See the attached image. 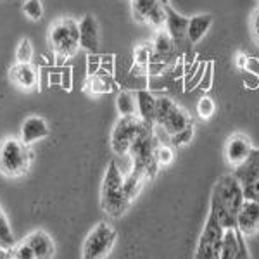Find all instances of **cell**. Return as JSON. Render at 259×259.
I'll return each instance as SVG.
<instances>
[{
  "instance_id": "6da1fadb",
  "label": "cell",
  "mask_w": 259,
  "mask_h": 259,
  "mask_svg": "<svg viewBox=\"0 0 259 259\" xmlns=\"http://www.w3.org/2000/svg\"><path fill=\"white\" fill-rule=\"evenodd\" d=\"M244 199L245 195L240 180L233 173L223 175L212 189L209 211L218 216L225 228H237V212Z\"/></svg>"
},
{
  "instance_id": "7a4b0ae2",
  "label": "cell",
  "mask_w": 259,
  "mask_h": 259,
  "mask_svg": "<svg viewBox=\"0 0 259 259\" xmlns=\"http://www.w3.org/2000/svg\"><path fill=\"white\" fill-rule=\"evenodd\" d=\"M132 206L124 192V177L116 161H109L100 187V207L112 218H121Z\"/></svg>"
},
{
  "instance_id": "3957f363",
  "label": "cell",
  "mask_w": 259,
  "mask_h": 259,
  "mask_svg": "<svg viewBox=\"0 0 259 259\" xmlns=\"http://www.w3.org/2000/svg\"><path fill=\"white\" fill-rule=\"evenodd\" d=\"M49 41L54 56L56 66H64L66 59L73 57L80 49V23L73 18H61L49 28Z\"/></svg>"
},
{
  "instance_id": "277c9868",
  "label": "cell",
  "mask_w": 259,
  "mask_h": 259,
  "mask_svg": "<svg viewBox=\"0 0 259 259\" xmlns=\"http://www.w3.org/2000/svg\"><path fill=\"white\" fill-rule=\"evenodd\" d=\"M157 147H159V142H157V137L154 135V126L145 123L128 150L133 162L132 168L144 171L149 182L154 180V177L157 175V169H159V164H157L156 159Z\"/></svg>"
},
{
  "instance_id": "5b68a950",
  "label": "cell",
  "mask_w": 259,
  "mask_h": 259,
  "mask_svg": "<svg viewBox=\"0 0 259 259\" xmlns=\"http://www.w3.org/2000/svg\"><path fill=\"white\" fill-rule=\"evenodd\" d=\"M33 150L21 139L9 137L0 144V173L7 178H19L30 171Z\"/></svg>"
},
{
  "instance_id": "8992f818",
  "label": "cell",
  "mask_w": 259,
  "mask_h": 259,
  "mask_svg": "<svg viewBox=\"0 0 259 259\" xmlns=\"http://www.w3.org/2000/svg\"><path fill=\"white\" fill-rule=\"evenodd\" d=\"M118 239L116 230L106 221H100L92 232L87 235L85 242H83L81 257L85 259H102L111 254L112 247Z\"/></svg>"
},
{
  "instance_id": "52a82bcc",
  "label": "cell",
  "mask_w": 259,
  "mask_h": 259,
  "mask_svg": "<svg viewBox=\"0 0 259 259\" xmlns=\"http://www.w3.org/2000/svg\"><path fill=\"white\" fill-rule=\"evenodd\" d=\"M156 124L164 128L168 135L182 132L187 126L194 124L190 114L183 107H180L175 100L168 97H157L156 104Z\"/></svg>"
},
{
  "instance_id": "ba28073f",
  "label": "cell",
  "mask_w": 259,
  "mask_h": 259,
  "mask_svg": "<svg viewBox=\"0 0 259 259\" xmlns=\"http://www.w3.org/2000/svg\"><path fill=\"white\" fill-rule=\"evenodd\" d=\"M225 225L218 220V216L212 211H209L204 225V230L200 233V239L195 250V257L197 259H220L221 252V242L225 235Z\"/></svg>"
},
{
  "instance_id": "9c48e42d",
  "label": "cell",
  "mask_w": 259,
  "mask_h": 259,
  "mask_svg": "<svg viewBox=\"0 0 259 259\" xmlns=\"http://www.w3.org/2000/svg\"><path fill=\"white\" fill-rule=\"evenodd\" d=\"M144 121L139 114L137 116H121L116 121L114 128L111 133V149L116 156H126L133 140L144 128Z\"/></svg>"
},
{
  "instance_id": "30bf717a",
  "label": "cell",
  "mask_w": 259,
  "mask_h": 259,
  "mask_svg": "<svg viewBox=\"0 0 259 259\" xmlns=\"http://www.w3.org/2000/svg\"><path fill=\"white\" fill-rule=\"evenodd\" d=\"M232 173L240 180L245 197L259 202V149H252L250 156Z\"/></svg>"
},
{
  "instance_id": "8fae6325",
  "label": "cell",
  "mask_w": 259,
  "mask_h": 259,
  "mask_svg": "<svg viewBox=\"0 0 259 259\" xmlns=\"http://www.w3.org/2000/svg\"><path fill=\"white\" fill-rule=\"evenodd\" d=\"M132 14L137 23L161 30L166 24V6L161 0H132Z\"/></svg>"
},
{
  "instance_id": "7c38bea8",
  "label": "cell",
  "mask_w": 259,
  "mask_h": 259,
  "mask_svg": "<svg viewBox=\"0 0 259 259\" xmlns=\"http://www.w3.org/2000/svg\"><path fill=\"white\" fill-rule=\"evenodd\" d=\"M254 145L247 135L244 133H235V135L228 137L227 144H225V157L227 162L232 168H237L239 164H242L252 152Z\"/></svg>"
},
{
  "instance_id": "4fadbf2b",
  "label": "cell",
  "mask_w": 259,
  "mask_h": 259,
  "mask_svg": "<svg viewBox=\"0 0 259 259\" xmlns=\"http://www.w3.org/2000/svg\"><path fill=\"white\" fill-rule=\"evenodd\" d=\"M237 228L242 235H254L259 232V202L254 199H244L237 212Z\"/></svg>"
},
{
  "instance_id": "5bb4252c",
  "label": "cell",
  "mask_w": 259,
  "mask_h": 259,
  "mask_svg": "<svg viewBox=\"0 0 259 259\" xmlns=\"http://www.w3.org/2000/svg\"><path fill=\"white\" fill-rule=\"evenodd\" d=\"M177 41L169 35L166 28L156 30V36L152 41V56H150V62H169L177 56Z\"/></svg>"
},
{
  "instance_id": "9a60e30c",
  "label": "cell",
  "mask_w": 259,
  "mask_h": 259,
  "mask_svg": "<svg viewBox=\"0 0 259 259\" xmlns=\"http://www.w3.org/2000/svg\"><path fill=\"white\" fill-rule=\"evenodd\" d=\"M100 44L99 23L92 14H85L80 21V47L89 54H97Z\"/></svg>"
},
{
  "instance_id": "2e32d148",
  "label": "cell",
  "mask_w": 259,
  "mask_h": 259,
  "mask_svg": "<svg viewBox=\"0 0 259 259\" xmlns=\"http://www.w3.org/2000/svg\"><path fill=\"white\" fill-rule=\"evenodd\" d=\"M189 19L182 16L180 12H177L169 6H166V24L164 28L168 30V33L173 36V40L177 41V45H183V41H189L187 38V31H189Z\"/></svg>"
},
{
  "instance_id": "e0dca14e",
  "label": "cell",
  "mask_w": 259,
  "mask_h": 259,
  "mask_svg": "<svg viewBox=\"0 0 259 259\" xmlns=\"http://www.w3.org/2000/svg\"><path fill=\"white\" fill-rule=\"evenodd\" d=\"M9 78L19 89L31 90L38 83V73L31 62H16L9 69Z\"/></svg>"
},
{
  "instance_id": "ac0fdd59",
  "label": "cell",
  "mask_w": 259,
  "mask_h": 259,
  "mask_svg": "<svg viewBox=\"0 0 259 259\" xmlns=\"http://www.w3.org/2000/svg\"><path fill=\"white\" fill-rule=\"evenodd\" d=\"M49 135H50V128L47 121L40 118V116H30V118L24 119L23 126H21V140L28 145L35 144V142H38L41 139H47Z\"/></svg>"
},
{
  "instance_id": "d6986e66",
  "label": "cell",
  "mask_w": 259,
  "mask_h": 259,
  "mask_svg": "<svg viewBox=\"0 0 259 259\" xmlns=\"http://www.w3.org/2000/svg\"><path fill=\"white\" fill-rule=\"evenodd\" d=\"M116 89H118V85H116L112 74L104 69H99L97 73L89 74L85 80V87H83V90H85L89 95L111 94V92H114Z\"/></svg>"
},
{
  "instance_id": "ffe728a7",
  "label": "cell",
  "mask_w": 259,
  "mask_h": 259,
  "mask_svg": "<svg viewBox=\"0 0 259 259\" xmlns=\"http://www.w3.org/2000/svg\"><path fill=\"white\" fill-rule=\"evenodd\" d=\"M24 240L31 245L33 250H35L36 259H49V257H54V254H56L54 242L50 239L49 233L44 232V230H36V232L30 233Z\"/></svg>"
},
{
  "instance_id": "44dd1931",
  "label": "cell",
  "mask_w": 259,
  "mask_h": 259,
  "mask_svg": "<svg viewBox=\"0 0 259 259\" xmlns=\"http://www.w3.org/2000/svg\"><path fill=\"white\" fill-rule=\"evenodd\" d=\"M135 95H137V109H139V116L144 123L154 126V124H156L157 97H154V94L149 90H139Z\"/></svg>"
},
{
  "instance_id": "7402d4cb",
  "label": "cell",
  "mask_w": 259,
  "mask_h": 259,
  "mask_svg": "<svg viewBox=\"0 0 259 259\" xmlns=\"http://www.w3.org/2000/svg\"><path fill=\"white\" fill-rule=\"evenodd\" d=\"M212 24L211 14H197L189 19V31H187V38H189L190 45H195L197 41L204 38L207 31H209Z\"/></svg>"
},
{
  "instance_id": "603a6c76",
  "label": "cell",
  "mask_w": 259,
  "mask_h": 259,
  "mask_svg": "<svg viewBox=\"0 0 259 259\" xmlns=\"http://www.w3.org/2000/svg\"><path fill=\"white\" fill-rule=\"evenodd\" d=\"M239 228H227L223 235V242H221V252L220 259H239Z\"/></svg>"
},
{
  "instance_id": "cb8c5ba5",
  "label": "cell",
  "mask_w": 259,
  "mask_h": 259,
  "mask_svg": "<svg viewBox=\"0 0 259 259\" xmlns=\"http://www.w3.org/2000/svg\"><path fill=\"white\" fill-rule=\"evenodd\" d=\"M116 107H118L121 116H137L139 109H137V95L132 92H119L118 99H116Z\"/></svg>"
},
{
  "instance_id": "d4e9b609",
  "label": "cell",
  "mask_w": 259,
  "mask_h": 259,
  "mask_svg": "<svg viewBox=\"0 0 259 259\" xmlns=\"http://www.w3.org/2000/svg\"><path fill=\"white\" fill-rule=\"evenodd\" d=\"M150 56H152V44H144L135 49V66L133 68L149 71Z\"/></svg>"
},
{
  "instance_id": "484cf974",
  "label": "cell",
  "mask_w": 259,
  "mask_h": 259,
  "mask_svg": "<svg viewBox=\"0 0 259 259\" xmlns=\"http://www.w3.org/2000/svg\"><path fill=\"white\" fill-rule=\"evenodd\" d=\"M0 242L9 249L16 244L14 233H12L11 225H9V221H7V216L4 214L2 207H0Z\"/></svg>"
},
{
  "instance_id": "4316f807",
  "label": "cell",
  "mask_w": 259,
  "mask_h": 259,
  "mask_svg": "<svg viewBox=\"0 0 259 259\" xmlns=\"http://www.w3.org/2000/svg\"><path fill=\"white\" fill-rule=\"evenodd\" d=\"M192 137H194V124L187 126L185 130H182V132L175 133V135H169V144H171V147H173V149L183 147V145L190 144Z\"/></svg>"
},
{
  "instance_id": "83f0119b",
  "label": "cell",
  "mask_w": 259,
  "mask_h": 259,
  "mask_svg": "<svg viewBox=\"0 0 259 259\" xmlns=\"http://www.w3.org/2000/svg\"><path fill=\"white\" fill-rule=\"evenodd\" d=\"M23 12L31 21H40L41 16H44V6H41L40 0H26L23 6Z\"/></svg>"
},
{
  "instance_id": "f1b7e54d",
  "label": "cell",
  "mask_w": 259,
  "mask_h": 259,
  "mask_svg": "<svg viewBox=\"0 0 259 259\" xmlns=\"http://www.w3.org/2000/svg\"><path fill=\"white\" fill-rule=\"evenodd\" d=\"M16 61L18 62H31L33 61V45L28 38H23L16 49Z\"/></svg>"
},
{
  "instance_id": "f546056e",
  "label": "cell",
  "mask_w": 259,
  "mask_h": 259,
  "mask_svg": "<svg viewBox=\"0 0 259 259\" xmlns=\"http://www.w3.org/2000/svg\"><path fill=\"white\" fill-rule=\"evenodd\" d=\"M11 257H18V259H36L35 250L31 249V245L26 240L21 242L18 245H12L11 247Z\"/></svg>"
},
{
  "instance_id": "4dcf8cb0",
  "label": "cell",
  "mask_w": 259,
  "mask_h": 259,
  "mask_svg": "<svg viewBox=\"0 0 259 259\" xmlns=\"http://www.w3.org/2000/svg\"><path fill=\"white\" fill-rule=\"evenodd\" d=\"M216 111V104L211 97H202L197 102V114L202 119H209Z\"/></svg>"
},
{
  "instance_id": "1f68e13d",
  "label": "cell",
  "mask_w": 259,
  "mask_h": 259,
  "mask_svg": "<svg viewBox=\"0 0 259 259\" xmlns=\"http://www.w3.org/2000/svg\"><path fill=\"white\" fill-rule=\"evenodd\" d=\"M156 159H157V164L161 166H168L171 162L175 161V152H173V147L169 145H161L157 147V152H156Z\"/></svg>"
},
{
  "instance_id": "d6a6232c",
  "label": "cell",
  "mask_w": 259,
  "mask_h": 259,
  "mask_svg": "<svg viewBox=\"0 0 259 259\" xmlns=\"http://www.w3.org/2000/svg\"><path fill=\"white\" fill-rule=\"evenodd\" d=\"M212 69H214V62L212 61H207L206 62V69H204V74H202V80L199 83V89L207 92L211 90L212 87Z\"/></svg>"
},
{
  "instance_id": "836d02e7",
  "label": "cell",
  "mask_w": 259,
  "mask_h": 259,
  "mask_svg": "<svg viewBox=\"0 0 259 259\" xmlns=\"http://www.w3.org/2000/svg\"><path fill=\"white\" fill-rule=\"evenodd\" d=\"M61 87L66 92H71V89H73V69L69 66H66V68L62 66L61 69Z\"/></svg>"
},
{
  "instance_id": "e575fe53",
  "label": "cell",
  "mask_w": 259,
  "mask_h": 259,
  "mask_svg": "<svg viewBox=\"0 0 259 259\" xmlns=\"http://www.w3.org/2000/svg\"><path fill=\"white\" fill-rule=\"evenodd\" d=\"M250 35H252L254 44L259 47V7L254 11L252 18H250Z\"/></svg>"
},
{
  "instance_id": "d590c367",
  "label": "cell",
  "mask_w": 259,
  "mask_h": 259,
  "mask_svg": "<svg viewBox=\"0 0 259 259\" xmlns=\"http://www.w3.org/2000/svg\"><path fill=\"white\" fill-rule=\"evenodd\" d=\"M100 59L102 57L99 54H89V61H87V73L94 74L100 69Z\"/></svg>"
},
{
  "instance_id": "8d00e7d4",
  "label": "cell",
  "mask_w": 259,
  "mask_h": 259,
  "mask_svg": "<svg viewBox=\"0 0 259 259\" xmlns=\"http://www.w3.org/2000/svg\"><path fill=\"white\" fill-rule=\"evenodd\" d=\"M100 69L107 71V73H114V56H104L100 59Z\"/></svg>"
},
{
  "instance_id": "74e56055",
  "label": "cell",
  "mask_w": 259,
  "mask_h": 259,
  "mask_svg": "<svg viewBox=\"0 0 259 259\" xmlns=\"http://www.w3.org/2000/svg\"><path fill=\"white\" fill-rule=\"evenodd\" d=\"M49 83H50V87H54V85L61 87V73H50L49 74Z\"/></svg>"
},
{
  "instance_id": "f35d334b",
  "label": "cell",
  "mask_w": 259,
  "mask_h": 259,
  "mask_svg": "<svg viewBox=\"0 0 259 259\" xmlns=\"http://www.w3.org/2000/svg\"><path fill=\"white\" fill-rule=\"evenodd\" d=\"M247 56H244V54H239V57H237V66H239L240 69H245L247 68Z\"/></svg>"
},
{
  "instance_id": "ab89813d",
  "label": "cell",
  "mask_w": 259,
  "mask_h": 259,
  "mask_svg": "<svg viewBox=\"0 0 259 259\" xmlns=\"http://www.w3.org/2000/svg\"><path fill=\"white\" fill-rule=\"evenodd\" d=\"M162 4H164V6H169V0H161Z\"/></svg>"
}]
</instances>
